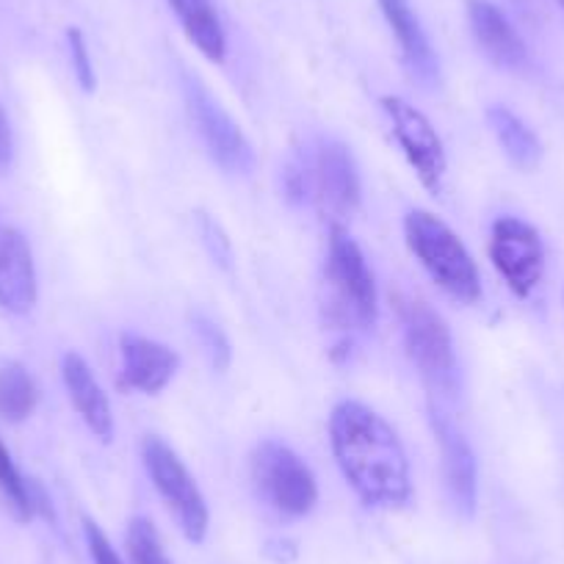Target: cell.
<instances>
[{
	"mask_svg": "<svg viewBox=\"0 0 564 564\" xmlns=\"http://www.w3.org/2000/svg\"><path fill=\"white\" fill-rule=\"evenodd\" d=\"M141 463L148 468L155 492L164 501V507L170 509L183 536L194 545L205 542L210 529L208 501H205L197 479L186 468V463L177 457L175 448L164 437L148 435L141 441Z\"/></svg>",
	"mask_w": 564,
	"mask_h": 564,
	"instance_id": "6",
	"label": "cell"
},
{
	"mask_svg": "<svg viewBox=\"0 0 564 564\" xmlns=\"http://www.w3.org/2000/svg\"><path fill=\"white\" fill-rule=\"evenodd\" d=\"M12 159V128H9V119L0 108V164H7Z\"/></svg>",
	"mask_w": 564,
	"mask_h": 564,
	"instance_id": "27",
	"label": "cell"
},
{
	"mask_svg": "<svg viewBox=\"0 0 564 564\" xmlns=\"http://www.w3.org/2000/svg\"><path fill=\"white\" fill-rule=\"evenodd\" d=\"M379 106H382L401 153H404L406 164L412 166L421 186L426 192H441L448 172V155L432 119L399 95H384Z\"/></svg>",
	"mask_w": 564,
	"mask_h": 564,
	"instance_id": "10",
	"label": "cell"
},
{
	"mask_svg": "<svg viewBox=\"0 0 564 564\" xmlns=\"http://www.w3.org/2000/svg\"><path fill=\"white\" fill-rule=\"evenodd\" d=\"M172 12L183 34L208 62L221 64L227 58V34L210 0H170Z\"/></svg>",
	"mask_w": 564,
	"mask_h": 564,
	"instance_id": "18",
	"label": "cell"
},
{
	"mask_svg": "<svg viewBox=\"0 0 564 564\" xmlns=\"http://www.w3.org/2000/svg\"><path fill=\"white\" fill-rule=\"evenodd\" d=\"M124 547H128L130 564H175L166 553L164 540L150 518H130L128 531H124Z\"/></svg>",
	"mask_w": 564,
	"mask_h": 564,
	"instance_id": "21",
	"label": "cell"
},
{
	"mask_svg": "<svg viewBox=\"0 0 564 564\" xmlns=\"http://www.w3.org/2000/svg\"><path fill=\"white\" fill-rule=\"evenodd\" d=\"M329 448L366 507L401 509L412 498L410 459L395 430L368 404L346 399L329 412Z\"/></svg>",
	"mask_w": 564,
	"mask_h": 564,
	"instance_id": "1",
	"label": "cell"
},
{
	"mask_svg": "<svg viewBox=\"0 0 564 564\" xmlns=\"http://www.w3.org/2000/svg\"><path fill=\"white\" fill-rule=\"evenodd\" d=\"M181 84L188 119H192L194 130H197L199 141L205 144L214 164H219L227 175H252L258 155H254L252 141L247 139L241 124L230 117V111L192 73H183Z\"/></svg>",
	"mask_w": 564,
	"mask_h": 564,
	"instance_id": "7",
	"label": "cell"
},
{
	"mask_svg": "<svg viewBox=\"0 0 564 564\" xmlns=\"http://www.w3.org/2000/svg\"><path fill=\"white\" fill-rule=\"evenodd\" d=\"M485 117L492 135H496L498 148H501V153L507 155L514 170L534 172L542 164L545 150H542L540 135L531 130V124L520 113H514L509 106H501V102H492Z\"/></svg>",
	"mask_w": 564,
	"mask_h": 564,
	"instance_id": "17",
	"label": "cell"
},
{
	"mask_svg": "<svg viewBox=\"0 0 564 564\" xmlns=\"http://www.w3.org/2000/svg\"><path fill=\"white\" fill-rule=\"evenodd\" d=\"M67 47H69V58H73L75 78H78L80 89L95 91L97 89V73H95V62H91L89 45H86L84 31L67 29Z\"/></svg>",
	"mask_w": 564,
	"mask_h": 564,
	"instance_id": "24",
	"label": "cell"
},
{
	"mask_svg": "<svg viewBox=\"0 0 564 564\" xmlns=\"http://www.w3.org/2000/svg\"><path fill=\"white\" fill-rule=\"evenodd\" d=\"M556 7H558V9H562V12H564V0H556Z\"/></svg>",
	"mask_w": 564,
	"mask_h": 564,
	"instance_id": "28",
	"label": "cell"
},
{
	"mask_svg": "<svg viewBox=\"0 0 564 564\" xmlns=\"http://www.w3.org/2000/svg\"><path fill=\"white\" fill-rule=\"evenodd\" d=\"M377 3L390 34L399 42L401 64L410 78L417 80V86L423 89H437L441 86V58H437L430 34L423 29L410 0H377Z\"/></svg>",
	"mask_w": 564,
	"mask_h": 564,
	"instance_id": "14",
	"label": "cell"
},
{
	"mask_svg": "<svg viewBox=\"0 0 564 564\" xmlns=\"http://www.w3.org/2000/svg\"><path fill=\"white\" fill-rule=\"evenodd\" d=\"M36 487L31 479H25L20 474V468L14 465L12 452L0 437V496L7 501L9 512L20 520V523H29L36 518Z\"/></svg>",
	"mask_w": 564,
	"mask_h": 564,
	"instance_id": "20",
	"label": "cell"
},
{
	"mask_svg": "<svg viewBox=\"0 0 564 564\" xmlns=\"http://www.w3.org/2000/svg\"><path fill=\"white\" fill-rule=\"evenodd\" d=\"M197 225H199V238H203V247L208 249L210 260H214L219 269L232 271V243L230 238H227V232L221 230L219 221L210 219L208 214H199Z\"/></svg>",
	"mask_w": 564,
	"mask_h": 564,
	"instance_id": "23",
	"label": "cell"
},
{
	"mask_svg": "<svg viewBox=\"0 0 564 564\" xmlns=\"http://www.w3.org/2000/svg\"><path fill=\"white\" fill-rule=\"evenodd\" d=\"M430 426L441 448L443 485H446L448 501L457 514L474 518L479 507V463H476L474 446L446 404L430 401Z\"/></svg>",
	"mask_w": 564,
	"mask_h": 564,
	"instance_id": "11",
	"label": "cell"
},
{
	"mask_svg": "<svg viewBox=\"0 0 564 564\" xmlns=\"http://www.w3.org/2000/svg\"><path fill=\"white\" fill-rule=\"evenodd\" d=\"M258 496L282 518H305L318 503V481L311 465L280 441H260L249 457Z\"/></svg>",
	"mask_w": 564,
	"mask_h": 564,
	"instance_id": "5",
	"label": "cell"
},
{
	"mask_svg": "<svg viewBox=\"0 0 564 564\" xmlns=\"http://www.w3.org/2000/svg\"><path fill=\"white\" fill-rule=\"evenodd\" d=\"M181 357L148 335H119V384L144 395H159L175 379Z\"/></svg>",
	"mask_w": 564,
	"mask_h": 564,
	"instance_id": "13",
	"label": "cell"
},
{
	"mask_svg": "<svg viewBox=\"0 0 564 564\" xmlns=\"http://www.w3.org/2000/svg\"><path fill=\"white\" fill-rule=\"evenodd\" d=\"M192 333L194 338L199 340V346H203L205 357H208V362L214 366V371H227L232 362V346L230 338L225 335V329H221L214 318L205 316V313H194Z\"/></svg>",
	"mask_w": 564,
	"mask_h": 564,
	"instance_id": "22",
	"label": "cell"
},
{
	"mask_svg": "<svg viewBox=\"0 0 564 564\" xmlns=\"http://www.w3.org/2000/svg\"><path fill=\"white\" fill-rule=\"evenodd\" d=\"M307 199H316L318 208L340 225L355 216L362 203V181L351 150L338 139H322L305 159Z\"/></svg>",
	"mask_w": 564,
	"mask_h": 564,
	"instance_id": "8",
	"label": "cell"
},
{
	"mask_svg": "<svg viewBox=\"0 0 564 564\" xmlns=\"http://www.w3.org/2000/svg\"><path fill=\"white\" fill-rule=\"evenodd\" d=\"M40 296L36 263L29 238L14 227H0V311L25 316Z\"/></svg>",
	"mask_w": 564,
	"mask_h": 564,
	"instance_id": "15",
	"label": "cell"
},
{
	"mask_svg": "<svg viewBox=\"0 0 564 564\" xmlns=\"http://www.w3.org/2000/svg\"><path fill=\"white\" fill-rule=\"evenodd\" d=\"M40 404V384L23 362L0 366V417L9 423H23L34 415Z\"/></svg>",
	"mask_w": 564,
	"mask_h": 564,
	"instance_id": "19",
	"label": "cell"
},
{
	"mask_svg": "<svg viewBox=\"0 0 564 564\" xmlns=\"http://www.w3.org/2000/svg\"><path fill=\"white\" fill-rule=\"evenodd\" d=\"M265 556L274 558V562H294L296 545L291 540H271L265 545Z\"/></svg>",
	"mask_w": 564,
	"mask_h": 564,
	"instance_id": "26",
	"label": "cell"
},
{
	"mask_svg": "<svg viewBox=\"0 0 564 564\" xmlns=\"http://www.w3.org/2000/svg\"><path fill=\"white\" fill-rule=\"evenodd\" d=\"M404 241L412 258L437 289L459 305L481 300V274L463 238L432 210L415 208L404 216Z\"/></svg>",
	"mask_w": 564,
	"mask_h": 564,
	"instance_id": "3",
	"label": "cell"
},
{
	"mask_svg": "<svg viewBox=\"0 0 564 564\" xmlns=\"http://www.w3.org/2000/svg\"><path fill=\"white\" fill-rule=\"evenodd\" d=\"M562 302H564V291H562Z\"/></svg>",
	"mask_w": 564,
	"mask_h": 564,
	"instance_id": "29",
	"label": "cell"
},
{
	"mask_svg": "<svg viewBox=\"0 0 564 564\" xmlns=\"http://www.w3.org/2000/svg\"><path fill=\"white\" fill-rule=\"evenodd\" d=\"M395 311L401 318L404 351L430 393V401L448 406L459 393V360L452 327L430 302L417 296H399Z\"/></svg>",
	"mask_w": 564,
	"mask_h": 564,
	"instance_id": "4",
	"label": "cell"
},
{
	"mask_svg": "<svg viewBox=\"0 0 564 564\" xmlns=\"http://www.w3.org/2000/svg\"><path fill=\"white\" fill-rule=\"evenodd\" d=\"M487 254L518 300H529L540 289L545 276V243L534 225L520 216H498L490 227Z\"/></svg>",
	"mask_w": 564,
	"mask_h": 564,
	"instance_id": "9",
	"label": "cell"
},
{
	"mask_svg": "<svg viewBox=\"0 0 564 564\" xmlns=\"http://www.w3.org/2000/svg\"><path fill=\"white\" fill-rule=\"evenodd\" d=\"M324 282H327L324 316L329 327L344 333L346 338L373 329L379 318L377 276L360 243L349 236L344 225L329 227Z\"/></svg>",
	"mask_w": 564,
	"mask_h": 564,
	"instance_id": "2",
	"label": "cell"
},
{
	"mask_svg": "<svg viewBox=\"0 0 564 564\" xmlns=\"http://www.w3.org/2000/svg\"><path fill=\"white\" fill-rule=\"evenodd\" d=\"M84 536H86V547H89L91 562L95 564H124V558L119 556L117 547L111 545V540L106 536V531H102L91 518H84Z\"/></svg>",
	"mask_w": 564,
	"mask_h": 564,
	"instance_id": "25",
	"label": "cell"
},
{
	"mask_svg": "<svg viewBox=\"0 0 564 564\" xmlns=\"http://www.w3.org/2000/svg\"><path fill=\"white\" fill-rule=\"evenodd\" d=\"M470 34L476 47L487 56L492 67L503 73L523 75L531 67V53L512 20L492 3V0H465Z\"/></svg>",
	"mask_w": 564,
	"mask_h": 564,
	"instance_id": "12",
	"label": "cell"
},
{
	"mask_svg": "<svg viewBox=\"0 0 564 564\" xmlns=\"http://www.w3.org/2000/svg\"><path fill=\"white\" fill-rule=\"evenodd\" d=\"M62 379L75 412L84 417V423L89 426L91 435L102 443H111L113 432H117L111 399H108V393L102 390V384L97 382L89 362H86L78 351H67V355L62 357Z\"/></svg>",
	"mask_w": 564,
	"mask_h": 564,
	"instance_id": "16",
	"label": "cell"
}]
</instances>
